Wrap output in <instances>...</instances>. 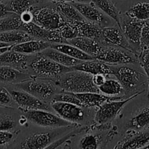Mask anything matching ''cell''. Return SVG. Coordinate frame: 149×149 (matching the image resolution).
<instances>
[{"mask_svg": "<svg viewBox=\"0 0 149 149\" xmlns=\"http://www.w3.org/2000/svg\"><path fill=\"white\" fill-rule=\"evenodd\" d=\"M72 70L71 67L58 63L39 52L29 55L23 71L31 77L46 79L55 81L60 76Z\"/></svg>", "mask_w": 149, "mask_h": 149, "instance_id": "obj_1", "label": "cell"}, {"mask_svg": "<svg viewBox=\"0 0 149 149\" xmlns=\"http://www.w3.org/2000/svg\"><path fill=\"white\" fill-rule=\"evenodd\" d=\"M113 76L122 84L126 98L137 93L142 94L148 87V78L145 73L125 65L113 66Z\"/></svg>", "mask_w": 149, "mask_h": 149, "instance_id": "obj_2", "label": "cell"}, {"mask_svg": "<svg viewBox=\"0 0 149 149\" xmlns=\"http://www.w3.org/2000/svg\"><path fill=\"white\" fill-rule=\"evenodd\" d=\"M55 82L63 91L74 93H100L98 87L93 83V75L78 70L73 69L62 74Z\"/></svg>", "mask_w": 149, "mask_h": 149, "instance_id": "obj_3", "label": "cell"}, {"mask_svg": "<svg viewBox=\"0 0 149 149\" xmlns=\"http://www.w3.org/2000/svg\"><path fill=\"white\" fill-rule=\"evenodd\" d=\"M50 106L57 115L76 125H93L96 108H85L70 103L50 102Z\"/></svg>", "mask_w": 149, "mask_h": 149, "instance_id": "obj_4", "label": "cell"}, {"mask_svg": "<svg viewBox=\"0 0 149 149\" xmlns=\"http://www.w3.org/2000/svg\"><path fill=\"white\" fill-rule=\"evenodd\" d=\"M14 87L27 92L36 98L47 103H50L56 94L61 92V89L54 81L46 79L32 77L30 79L13 84Z\"/></svg>", "mask_w": 149, "mask_h": 149, "instance_id": "obj_5", "label": "cell"}, {"mask_svg": "<svg viewBox=\"0 0 149 149\" xmlns=\"http://www.w3.org/2000/svg\"><path fill=\"white\" fill-rule=\"evenodd\" d=\"M141 94V93H137L127 98L103 103L99 107L96 108L92 127L100 130L109 128V125L117 117L124 106Z\"/></svg>", "mask_w": 149, "mask_h": 149, "instance_id": "obj_6", "label": "cell"}, {"mask_svg": "<svg viewBox=\"0 0 149 149\" xmlns=\"http://www.w3.org/2000/svg\"><path fill=\"white\" fill-rule=\"evenodd\" d=\"M33 15V22L46 29H59L64 23V20L58 11L56 6L37 7L33 6L29 8Z\"/></svg>", "mask_w": 149, "mask_h": 149, "instance_id": "obj_7", "label": "cell"}, {"mask_svg": "<svg viewBox=\"0 0 149 149\" xmlns=\"http://www.w3.org/2000/svg\"><path fill=\"white\" fill-rule=\"evenodd\" d=\"M20 111L29 122L40 127L55 129L74 125L63 119L58 115L51 113L48 111L22 110Z\"/></svg>", "mask_w": 149, "mask_h": 149, "instance_id": "obj_8", "label": "cell"}, {"mask_svg": "<svg viewBox=\"0 0 149 149\" xmlns=\"http://www.w3.org/2000/svg\"><path fill=\"white\" fill-rule=\"evenodd\" d=\"M145 22L135 20L126 14L121 15L120 29L137 57L141 51V31Z\"/></svg>", "mask_w": 149, "mask_h": 149, "instance_id": "obj_9", "label": "cell"}, {"mask_svg": "<svg viewBox=\"0 0 149 149\" xmlns=\"http://www.w3.org/2000/svg\"><path fill=\"white\" fill-rule=\"evenodd\" d=\"M122 125V129L125 132L149 130V98L148 101L140 105L131 111Z\"/></svg>", "mask_w": 149, "mask_h": 149, "instance_id": "obj_10", "label": "cell"}, {"mask_svg": "<svg viewBox=\"0 0 149 149\" xmlns=\"http://www.w3.org/2000/svg\"><path fill=\"white\" fill-rule=\"evenodd\" d=\"M72 125L63 127L55 128L53 131L37 132L29 135L19 143L20 148H47L50 144L56 141L57 137H62L63 132H65Z\"/></svg>", "mask_w": 149, "mask_h": 149, "instance_id": "obj_11", "label": "cell"}, {"mask_svg": "<svg viewBox=\"0 0 149 149\" xmlns=\"http://www.w3.org/2000/svg\"><path fill=\"white\" fill-rule=\"evenodd\" d=\"M96 60L110 65H127L138 63V57L132 52L119 47L105 46L104 49L95 58Z\"/></svg>", "mask_w": 149, "mask_h": 149, "instance_id": "obj_12", "label": "cell"}, {"mask_svg": "<svg viewBox=\"0 0 149 149\" xmlns=\"http://www.w3.org/2000/svg\"><path fill=\"white\" fill-rule=\"evenodd\" d=\"M7 90L17 104L18 109L22 110H45L50 111L52 107L45 102L36 98L27 92L16 87H9Z\"/></svg>", "mask_w": 149, "mask_h": 149, "instance_id": "obj_13", "label": "cell"}, {"mask_svg": "<svg viewBox=\"0 0 149 149\" xmlns=\"http://www.w3.org/2000/svg\"><path fill=\"white\" fill-rule=\"evenodd\" d=\"M20 30L26 31L34 39H40L50 44L68 43V42L62 37L59 29L50 30L44 29L33 22L23 23Z\"/></svg>", "mask_w": 149, "mask_h": 149, "instance_id": "obj_14", "label": "cell"}, {"mask_svg": "<svg viewBox=\"0 0 149 149\" xmlns=\"http://www.w3.org/2000/svg\"><path fill=\"white\" fill-rule=\"evenodd\" d=\"M87 20L97 23L102 27L109 26L111 23L109 16L97 8L92 1L87 3L71 2Z\"/></svg>", "mask_w": 149, "mask_h": 149, "instance_id": "obj_15", "label": "cell"}, {"mask_svg": "<svg viewBox=\"0 0 149 149\" xmlns=\"http://www.w3.org/2000/svg\"><path fill=\"white\" fill-rule=\"evenodd\" d=\"M100 42L105 46L119 47L134 53L132 47L127 41L123 32L118 26H105L102 29Z\"/></svg>", "mask_w": 149, "mask_h": 149, "instance_id": "obj_16", "label": "cell"}, {"mask_svg": "<svg viewBox=\"0 0 149 149\" xmlns=\"http://www.w3.org/2000/svg\"><path fill=\"white\" fill-rule=\"evenodd\" d=\"M125 133V138L115 146L114 148H144L149 144V130Z\"/></svg>", "mask_w": 149, "mask_h": 149, "instance_id": "obj_17", "label": "cell"}, {"mask_svg": "<svg viewBox=\"0 0 149 149\" xmlns=\"http://www.w3.org/2000/svg\"><path fill=\"white\" fill-rule=\"evenodd\" d=\"M72 68L74 70L87 72L92 75L101 74L109 77L113 76V65L96 59L82 61L73 66Z\"/></svg>", "mask_w": 149, "mask_h": 149, "instance_id": "obj_18", "label": "cell"}, {"mask_svg": "<svg viewBox=\"0 0 149 149\" xmlns=\"http://www.w3.org/2000/svg\"><path fill=\"white\" fill-rule=\"evenodd\" d=\"M68 43L77 47L87 55L93 57L95 59L105 47V45L97 39L82 36H77L68 40Z\"/></svg>", "mask_w": 149, "mask_h": 149, "instance_id": "obj_19", "label": "cell"}, {"mask_svg": "<svg viewBox=\"0 0 149 149\" xmlns=\"http://www.w3.org/2000/svg\"><path fill=\"white\" fill-rule=\"evenodd\" d=\"M74 94L86 108H97L106 101L119 100L126 98L125 95L107 96L100 94V93H82Z\"/></svg>", "mask_w": 149, "mask_h": 149, "instance_id": "obj_20", "label": "cell"}, {"mask_svg": "<svg viewBox=\"0 0 149 149\" xmlns=\"http://www.w3.org/2000/svg\"><path fill=\"white\" fill-rule=\"evenodd\" d=\"M32 77L26 72L8 65H0V83L4 84H15Z\"/></svg>", "mask_w": 149, "mask_h": 149, "instance_id": "obj_21", "label": "cell"}, {"mask_svg": "<svg viewBox=\"0 0 149 149\" xmlns=\"http://www.w3.org/2000/svg\"><path fill=\"white\" fill-rule=\"evenodd\" d=\"M29 55L10 49L0 55V65H8L23 71Z\"/></svg>", "mask_w": 149, "mask_h": 149, "instance_id": "obj_22", "label": "cell"}, {"mask_svg": "<svg viewBox=\"0 0 149 149\" xmlns=\"http://www.w3.org/2000/svg\"><path fill=\"white\" fill-rule=\"evenodd\" d=\"M49 47H50V43L49 42L40 39H32L13 45L11 49L26 55H33L41 52Z\"/></svg>", "mask_w": 149, "mask_h": 149, "instance_id": "obj_23", "label": "cell"}, {"mask_svg": "<svg viewBox=\"0 0 149 149\" xmlns=\"http://www.w3.org/2000/svg\"><path fill=\"white\" fill-rule=\"evenodd\" d=\"M74 23L78 29L79 36L91 38L100 41L103 29L101 26L87 20L74 22Z\"/></svg>", "mask_w": 149, "mask_h": 149, "instance_id": "obj_24", "label": "cell"}, {"mask_svg": "<svg viewBox=\"0 0 149 149\" xmlns=\"http://www.w3.org/2000/svg\"><path fill=\"white\" fill-rule=\"evenodd\" d=\"M40 53L49 58V59L55 61L58 63L61 64V65H65V66L67 67H71L72 68L74 65L82 62V61L72 58V57L69 56V55H66V54L63 53V52H61V51L58 50V49L50 47L44 49Z\"/></svg>", "mask_w": 149, "mask_h": 149, "instance_id": "obj_25", "label": "cell"}, {"mask_svg": "<svg viewBox=\"0 0 149 149\" xmlns=\"http://www.w3.org/2000/svg\"><path fill=\"white\" fill-rule=\"evenodd\" d=\"M56 8L65 21L77 22L86 20L71 2H56Z\"/></svg>", "mask_w": 149, "mask_h": 149, "instance_id": "obj_26", "label": "cell"}, {"mask_svg": "<svg viewBox=\"0 0 149 149\" xmlns=\"http://www.w3.org/2000/svg\"><path fill=\"white\" fill-rule=\"evenodd\" d=\"M50 47L54 48L55 49L61 51L72 58H76L77 60L85 61H90V60H94L95 58L90 55H87V53L84 52L77 48V47L74 46L72 45H70L68 43H56V44H50Z\"/></svg>", "mask_w": 149, "mask_h": 149, "instance_id": "obj_27", "label": "cell"}, {"mask_svg": "<svg viewBox=\"0 0 149 149\" xmlns=\"http://www.w3.org/2000/svg\"><path fill=\"white\" fill-rule=\"evenodd\" d=\"M34 39L31 35L20 29L0 33V42L8 43L11 45L23 43Z\"/></svg>", "mask_w": 149, "mask_h": 149, "instance_id": "obj_28", "label": "cell"}, {"mask_svg": "<svg viewBox=\"0 0 149 149\" xmlns=\"http://www.w3.org/2000/svg\"><path fill=\"white\" fill-rule=\"evenodd\" d=\"M90 1L106 15L114 20L117 26L120 28L121 15L118 9L111 0H90Z\"/></svg>", "mask_w": 149, "mask_h": 149, "instance_id": "obj_29", "label": "cell"}, {"mask_svg": "<svg viewBox=\"0 0 149 149\" xmlns=\"http://www.w3.org/2000/svg\"><path fill=\"white\" fill-rule=\"evenodd\" d=\"M21 115H16L14 112H0V130L14 132L20 125L19 119Z\"/></svg>", "mask_w": 149, "mask_h": 149, "instance_id": "obj_30", "label": "cell"}, {"mask_svg": "<svg viewBox=\"0 0 149 149\" xmlns=\"http://www.w3.org/2000/svg\"><path fill=\"white\" fill-rule=\"evenodd\" d=\"M125 14L135 20L148 21L149 20V3H137L132 6Z\"/></svg>", "mask_w": 149, "mask_h": 149, "instance_id": "obj_31", "label": "cell"}, {"mask_svg": "<svg viewBox=\"0 0 149 149\" xmlns=\"http://www.w3.org/2000/svg\"><path fill=\"white\" fill-rule=\"evenodd\" d=\"M100 93L107 96H121L124 95L122 84L117 79H106V81L98 87Z\"/></svg>", "mask_w": 149, "mask_h": 149, "instance_id": "obj_32", "label": "cell"}, {"mask_svg": "<svg viewBox=\"0 0 149 149\" xmlns=\"http://www.w3.org/2000/svg\"><path fill=\"white\" fill-rule=\"evenodd\" d=\"M102 142L101 135L87 133L80 139L77 147L79 148H101L105 147Z\"/></svg>", "mask_w": 149, "mask_h": 149, "instance_id": "obj_33", "label": "cell"}, {"mask_svg": "<svg viewBox=\"0 0 149 149\" xmlns=\"http://www.w3.org/2000/svg\"><path fill=\"white\" fill-rule=\"evenodd\" d=\"M23 23L20 15L13 13L4 18L0 19V33L13 30H18V29H20Z\"/></svg>", "mask_w": 149, "mask_h": 149, "instance_id": "obj_34", "label": "cell"}, {"mask_svg": "<svg viewBox=\"0 0 149 149\" xmlns=\"http://www.w3.org/2000/svg\"><path fill=\"white\" fill-rule=\"evenodd\" d=\"M34 2L33 0H10L6 4L9 11L20 15L29 10Z\"/></svg>", "mask_w": 149, "mask_h": 149, "instance_id": "obj_35", "label": "cell"}, {"mask_svg": "<svg viewBox=\"0 0 149 149\" xmlns=\"http://www.w3.org/2000/svg\"><path fill=\"white\" fill-rule=\"evenodd\" d=\"M63 39L68 42V40L79 36L78 29L74 23V22H68L64 20L63 24L59 29Z\"/></svg>", "mask_w": 149, "mask_h": 149, "instance_id": "obj_36", "label": "cell"}, {"mask_svg": "<svg viewBox=\"0 0 149 149\" xmlns=\"http://www.w3.org/2000/svg\"><path fill=\"white\" fill-rule=\"evenodd\" d=\"M52 101H61V102H65V103H73V104L77 105V106L84 107V105L82 104L81 101L77 98V96L75 95L74 93L66 91H61L59 93L55 95L52 99ZM86 108V107H85Z\"/></svg>", "mask_w": 149, "mask_h": 149, "instance_id": "obj_37", "label": "cell"}, {"mask_svg": "<svg viewBox=\"0 0 149 149\" xmlns=\"http://www.w3.org/2000/svg\"><path fill=\"white\" fill-rule=\"evenodd\" d=\"M138 63L143 69L144 73L148 78V94L147 97L149 98V47L143 48L138 56Z\"/></svg>", "mask_w": 149, "mask_h": 149, "instance_id": "obj_38", "label": "cell"}, {"mask_svg": "<svg viewBox=\"0 0 149 149\" xmlns=\"http://www.w3.org/2000/svg\"><path fill=\"white\" fill-rule=\"evenodd\" d=\"M17 104L9 90L6 87L0 86V106L6 108H15Z\"/></svg>", "mask_w": 149, "mask_h": 149, "instance_id": "obj_39", "label": "cell"}, {"mask_svg": "<svg viewBox=\"0 0 149 149\" xmlns=\"http://www.w3.org/2000/svg\"><path fill=\"white\" fill-rule=\"evenodd\" d=\"M141 49L149 47V23L146 21L143 26L141 36Z\"/></svg>", "mask_w": 149, "mask_h": 149, "instance_id": "obj_40", "label": "cell"}, {"mask_svg": "<svg viewBox=\"0 0 149 149\" xmlns=\"http://www.w3.org/2000/svg\"><path fill=\"white\" fill-rule=\"evenodd\" d=\"M14 138V133L11 131L0 130V145L7 146Z\"/></svg>", "mask_w": 149, "mask_h": 149, "instance_id": "obj_41", "label": "cell"}, {"mask_svg": "<svg viewBox=\"0 0 149 149\" xmlns=\"http://www.w3.org/2000/svg\"><path fill=\"white\" fill-rule=\"evenodd\" d=\"M107 77V76L104 75V74H95V75H93V83H94L97 87H99V86L102 85V84L106 81Z\"/></svg>", "mask_w": 149, "mask_h": 149, "instance_id": "obj_42", "label": "cell"}, {"mask_svg": "<svg viewBox=\"0 0 149 149\" xmlns=\"http://www.w3.org/2000/svg\"><path fill=\"white\" fill-rule=\"evenodd\" d=\"M20 19L23 23H28L30 22H33V15L30 11V10H28L26 11L23 12V13L20 15Z\"/></svg>", "mask_w": 149, "mask_h": 149, "instance_id": "obj_43", "label": "cell"}, {"mask_svg": "<svg viewBox=\"0 0 149 149\" xmlns=\"http://www.w3.org/2000/svg\"><path fill=\"white\" fill-rule=\"evenodd\" d=\"M12 14H13V13L9 11L7 4L1 3V1H0V19L4 18V17H7Z\"/></svg>", "mask_w": 149, "mask_h": 149, "instance_id": "obj_44", "label": "cell"}, {"mask_svg": "<svg viewBox=\"0 0 149 149\" xmlns=\"http://www.w3.org/2000/svg\"><path fill=\"white\" fill-rule=\"evenodd\" d=\"M12 47H13V45H11V46H8V47H1L0 48V55L2 53H4V52H6V51L9 50V49H12Z\"/></svg>", "mask_w": 149, "mask_h": 149, "instance_id": "obj_45", "label": "cell"}, {"mask_svg": "<svg viewBox=\"0 0 149 149\" xmlns=\"http://www.w3.org/2000/svg\"><path fill=\"white\" fill-rule=\"evenodd\" d=\"M49 1H55V2H73L74 0H49Z\"/></svg>", "mask_w": 149, "mask_h": 149, "instance_id": "obj_46", "label": "cell"}, {"mask_svg": "<svg viewBox=\"0 0 149 149\" xmlns=\"http://www.w3.org/2000/svg\"><path fill=\"white\" fill-rule=\"evenodd\" d=\"M8 46H11V45H10V44L8 43H5V42H0V48L4 47H8Z\"/></svg>", "mask_w": 149, "mask_h": 149, "instance_id": "obj_47", "label": "cell"}, {"mask_svg": "<svg viewBox=\"0 0 149 149\" xmlns=\"http://www.w3.org/2000/svg\"><path fill=\"white\" fill-rule=\"evenodd\" d=\"M74 1L75 2H84V3H87V2H90V0H74ZM73 1V2H74Z\"/></svg>", "mask_w": 149, "mask_h": 149, "instance_id": "obj_48", "label": "cell"}, {"mask_svg": "<svg viewBox=\"0 0 149 149\" xmlns=\"http://www.w3.org/2000/svg\"><path fill=\"white\" fill-rule=\"evenodd\" d=\"M7 148V146L0 145V148Z\"/></svg>", "mask_w": 149, "mask_h": 149, "instance_id": "obj_49", "label": "cell"}, {"mask_svg": "<svg viewBox=\"0 0 149 149\" xmlns=\"http://www.w3.org/2000/svg\"><path fill=\"white\" fill-rule=\"evenodd\" d=\"M4 1V0H0V1Z\"/></svg>", "mask_w": 149, "mask_h": 149, "instance_id": "obj_50", "label": "cell"}, {"mask_svg": "<svg viewBox=\"0 0 149 149\" xmlns=\"http://www.w3.org/2000/svg\"><path fill=\"white\" fill-rule=\"evenodd\" d=\"M148 23H149V20H148Z\"/></svg>", "mask_w": 149, "mask_h": 149, "instance_id": "obj_51", "label": "cell"}]
</instances>
